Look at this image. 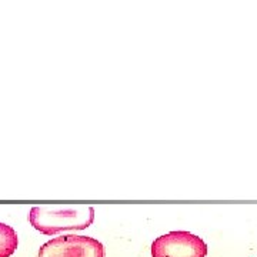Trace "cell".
Returning <instances> with one entry per match:
<instances>
[{
    "label": "cell",
    "instance_id": "obj_3",
    "mask_svg": "<svg viewBox=\"0 0 257 257\" xmlns=\"http://www.w3.org/2000/svg\"><path fill=\"white\" fill-rule=\"evenodd\" d=\"M39 257H104V247L89 236L67 234L45 243L39 248Z\"/></svg>",
    "mask_w": 257,
    "mask_h": 257
},
{
    "label": "cell",
    "instance_id": "obj_2",
    "mask_svg": "<svg viewBox=\"0 0 257 257\" xmlns=\"http://www.w3.org/2000/svg\"><path fill=\"white\" fill-rule=\"evenodd\" d=\"M153 257H206L207 244L199 236L184 230L170 231L152 243Z\"/></svg>",
    "mask_w": 257,
    "mask_h": 257
},
{
    "label": "cell",
    "instance_id": "obj_4",
    "mask_svg": "<svg viewBox=\"0 0 257 257\" xmlns=\"http://www.w3.org/2000/svg\"><path fill=\"white\" fill-rule=\"evenodd\" d=\"M19 246L18 233L9 224L0 223V257H10Z\"/></svg>",
    "mask_w": 257,
    "mask_h": 257
},
{
    "label": "cell",
    "instance_id": "obj_1",
    "mask_svg": "<svg viewBox=\"0 0 257 257\" xmlns=\"http://www.w3.org/2000/svg\"><path fill=\"white\" fill-rule=\"evenodd\" d=\"M94 220L90 206H36L29 213L30 224L40 233L53 236L66 230L87 229Z\"/></svg>",
    "mask_w": 257,
    "mask_h": 257
}]
</instances>
